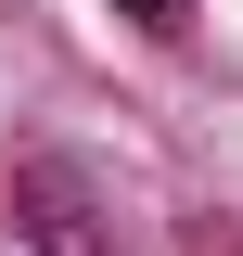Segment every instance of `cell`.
I'll use <instances>...</instances> for the list:
<instances>
[{
	"instance_id": "1",
	"label": "cell",
	"mask_w": 243,
	"mask_h": 256,
	"mask_svg": "<svg viewBox=\"0 0 243 256\" xmlns=\"http://www.w3.org/2000/svg\"><path fill=\"white\" fill-rule=\"evenodd\" d=\"M116 13H141V26H180V13H192V0H116Z\"/></svg>"
}]
</instances>
